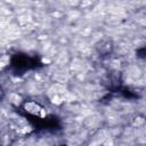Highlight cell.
<instances>
[{"instance_id": "cell-1", "label": "cell", "mask_w": 146, "mask_h": 146, "mask_svg": "<svg viewBox=\"0 0 146 146\" xmlns=\"http://www.w3.org/2000/svg\"><path fill=\"white\" fill-rule=\"evenodd\" d=\"M26 112L33 114V115H36V116H40V117H44L46 116V111L39 105L36 104L35 102H29L24 105Z\"/></svg>"}]
</instances>
